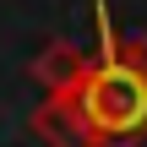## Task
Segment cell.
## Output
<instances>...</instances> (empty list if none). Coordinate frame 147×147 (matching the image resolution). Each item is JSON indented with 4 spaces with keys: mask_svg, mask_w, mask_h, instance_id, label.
I'll list each match as a JSON object with an SVG mask.
<instances>
[{
    "mask_svg": "<svg viewBox=\"0 0 147 147\" xmlns=\"http://www.w3.org/2000/svg\"><path fill=\"white\" fill-rule=\"evenodd\" d=\"M131 60H136V71H142V76H147V33H142V38H136V49H131Z\"/></svg>",
    "mask_w": 147,
    "mask_h": 147,
    "instance_id": "cell-4",
    "label": "cell"
},
{
    "mask_svg": "<svg viewBox=\"0 0 147 147\" xmlns=\"http://www.w3.org/2000/svg\"><path fill=\"white\" fill-rule=\"evenodd\" d=\"M33 131L49 147H98L87 115H82V104H76V93H55V98L33 115Z\"/></svg>",
    "mask_w": 147,
    "mask_h": 147,
    "instance_id": "cell-2",
    "label": "cell"
},
{
    "mask_svg": "<svg viewBox=\"0 0 147 147\" xmlns=\"http://www.w3.org/2000/svg\"><path fill=\"white\" fill-rule=\"evenodd\" d=\"M38 76H44L55 93H76V82L87 76V55H76L71 44H55V49L38 60Z\"/></svg>",
    "mask_w": 147,
    "mask_h": 147,
    "instance_id": "cell-3",
    "label": "cell"
},
{
    "mask_svg": "<svg viewBox=\"0 0 147 147\" xmlns=\"http://www.w3.org/2000/svg\"><path fill=\"white\" fill-rule=\"evenodd\" d=\"M76 104L93 136L109 147H131L147 131V76L136 71V60L104 55L98 65H87V76L76 82Z\"/></svg>",
    "mask_w": 147,
    "mask_h": 147,
    "instance_id": "cell-1",
    "label": "cell"
}]
</instances>
